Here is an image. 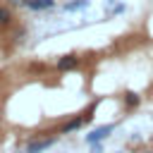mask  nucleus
<instances>
[{
    "instance_id": "obj_1",
    "label": "nucleus",
    "mask_w": 153,
    "mask_h": 153,
    "mask_svg": "<svg viewBox=\"0 0 153 153\" xmlns=\"http://www.w3.org/2000/svg\"><path fill=\"white\" fill-rule=\"evenodd\" d=\"M112 131V124H103V127H96L91 134H86V141L88 143H100L103 139H108V134Z\"/></svg>"
},
{
    "instance_id": "obj_2",
    "label": "nucleus",
    "mask_w": 153,
    "mask_h": 153,
    "mask_svg": "<svg viewBox=\"0 0 153 153\" xmlns=\"http://www.w3.org/2000/svg\"><path fill=\"white\" fill-rule=\"evenodd\" d=\"M53 141H55V139H41V141H31V143H29V148H26V153H41V151L50 148V146H53Z\"/></svg>"
},
{
    "instance_id": "obj_3",
    "label": "nucleus",
    "mask_w": 153,
    "mask_h": 153,
    "mask_svg": "<svg viewBox=\"0 0 153 153\" xmlns=\"http://www.w3.org/2000/svg\"><path fill=\"white\" fill-rule=\"evenodd\" d=\"M76 65H79V57L76 55H65V57L57 60V69H62V72H67V69H72Z\"/></svg>"
},
{
    "instance_id": "obj_4",
    "label": "nucleus",
    "mask_w": 153,
    "mask_h": 153,
    "mask_svg": "<svg viewBox=\"0 0 153 153\" xmlns=\"http://www.w3.org/2000/svg\"><path fill=\"white\" fill-rule=\"evenodd\" d=\"M86 122V117H74V120H69L65 127H62V134H69V131H74V129H79L81 124Z\"/></svg>"
},
{
    "instance_id": "obj_5",
    "label": "nucleus",
    "mask_w": 153,
    "mask_h": 153,
    "mask_svg": "<svg viewBox=\"0 0 153 153\" xmlns=\"http://www.w3.org/2000/svg\"><path fill=\"white\" fill-rule=\"evenodd\" d=\"M53 5H55L53 0H29L31 10H45V7H53Z\"/></svg>"
},
{
    "instance_id": "obj_6",
    "label": "nucleus",
    "mask_w": 153,
    "mask_h": 153,
    "mask_svg": "<svg viewBox=\"0 0 153 153\" xmlns=\"http://www.w3.org/2000/svg\"><path fill=\"white\" fill-rule=\"evenodd\" d=\"M10 22H12V14H10V10L0 7V24H10Z\"/></svg>"
},
{
    "instance_id": "obj_7",
    "label": "nucleus",
    "mask_w": 153,
    "mask_h": 153,
    "mask_svg": "<svg viewBox=\"0 0 153 153\" xmlns=\"http://www.w3.org/2000/svg\"><path fill=\"white\" fill-rule=\"evenodd\" d=\"M86 5H88L86 0H79V2H69V5H67V10H81V7H86Z\"/></svg>"
},
{
    "instance_id": "obj_8",
    "label": "nucleus",
    "mask_w": 153,
    "mask_h": 153,
    "mask_svg": "<svg viewBox=\"0 0 153 153\" xmlns=\"http://www.w3.org/2000/svg\"><path fill=\"white\" fill-rule=\"evenodd\" d=\"M124 100H127V105H136V103H139V96H136V93H131V91H129V93H127V98H124Z\"/></svg>"
},
{
    "instance_id": "obj_9",
    "label": "nucleus",
    "mask_w": 153,
    "mask_h": 153,
    "mask_svg": "<svg viewBox=\"0 0 153 153\" xmlns=\"http://www.w3.org/2000/svg\"><path fill=\"white\" fill-rule=\"evenodd\" d=\"M12 5H29V0H10Z\"/></svg>"
}]
</instances>
